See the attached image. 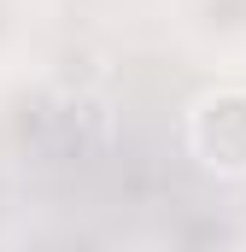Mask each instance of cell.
Masks as SVG:
<instances>
[{"mask_svg": "<svg viewBox=\"0 0 246 252\" xmlns=\"http://www.w3.org/2000/svg\"><path fill=\"white\" fill-rule=\"evenodd\" d=\"M187 153L211 176H246V82H223V88L193 100Z\"/></svg>", "mask_w": 246, "mask_h": 252, "instance_id": "obj_1", "label": "cell"}, {"mask_svg": "<svg viewBox=\"0 0 246 252\" xmlns=\"http://www.w3.org/2000/svg\"><path fill=\"white\" fill-rule=\"evenodd\" d=\"M182 30L217 59H246V0H182Z\"/></svg>", "mask_w": 246, "mask_h": 252, "instance_id": "obj_2", "label": "cell"}, {"mask_svg": "<svg viewBox=\"0 0 246 252\" xmlns=\"http://www.w3.org/2000/svg\"><path fill=\"white\" fill-rule=\"evenodd\" d=\"M30 35V0H0V64L12 59Z\"/></svg>", "mask_w": 246, "mask_h": 252, "instance_id": "obj_3", "label": "cell"}]
</instances>
